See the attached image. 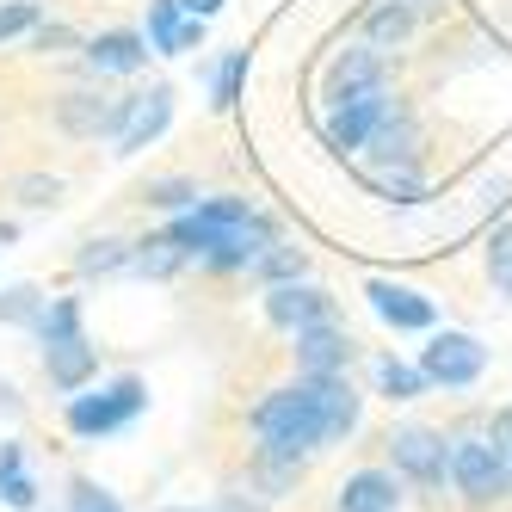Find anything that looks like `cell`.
I'll return each instance as SVG.
<instances>
[{
  "label": "cell",
  "instance_id": "6da1fadb",
  "mask_svg": "<svg viewBox=\"0 0 512 512\" xmlns=\"http://www.w3.org/2000/svg\"><path fill=\"white\" fill-rule=\"evenodd\" d=\"M167 229L192 260H204L216 272H253V260L278 241V223L266 210H253L247 198H198L192 210H179Z\"/></svg>",
  "mask_w": 512,
  "mask_h": 512
},
{
  "label": "cell",
  "instance_id": "7a4b0ae2",
  "mask_svg": "<svg viewBox=\"0 0 512 512\" xmlns=\"http://www.w3.org/2000/svg\"><path fill=\"white\" fill-rule=\"evenodd\" d=\"M247 426H253V438H260V451H272V457L309 463L315 451H327V420H321V401H315L309 383L266 389L260 401H253Z\"/></svg>",
  "mask_w": 512,
  "mask_h": 512
},
{
  "label": "cell",
  "instance_id": "3957f363",
  "mask_svg": "<svg viewBox=\"0 0 512 512\" xmlns=\"http://www.w3.org/2000/svg\"><path fill=\"white\" fill-rule=\"evenodd\" d=\"M142 408H149V383L124 371V377H112V383H99V389L68 395L62 420H68V432H75V438H112V432L136 426Z\"/></svg>",
  "mask_w": 512,
  "mask_h": 512
},
{
  "label": "cell",
  "instance_id": "277c9868",
  "mask_svg": "<svg viewBox=\"0 0 512 512\" xmlns=\"http://www.w3.org/2000/svg\"><path fill=\"white\" fill-rule=\"evenodd\" d=\"M451 488L469 500V506H488L512 488V457L494 445L488 432H463L451 438Z\"/></svg>",
  "mask_w": 512,
  "mask_h": 512
},
{
  "label": "cell",
  "instance_id": "5b68a950",
  "mask_svg": "<svg viewBox=\"0 0 512 512\" xmlns=\"http://www.w3.org/2000/svg\"><path fill=\"white\" fill-rule=\"evenodd\" d=\"M389 469H395V482L438 494L451 482V438L432 432V426H395L389 432Z\"/></svg>",
  "mask_w": 512,
  "mask_h": 512
},
{
  "label": "cell",
  "instance_id": "8992f818",
  "mask_svg": "<svg viewBox=\"0 0 512 512\" xmlns=\"http://www.w3.org/2000/svg\"><path fill=\"white\" fill-rule=\"evenodd\" d=\"M389 105H395V99H389V81H383V87H364V93H346V99H327V112H321L327 149H340V155L364 149V142H371V130L383 124Z\"/></svg>",
  "mask_w": 512,
  "mask_h": 512
},
{
  "label": "cell",
  "instance_id": "52a82bcc",
  "mask_svg": "<svg viewBox=\"0 0 512 512\" xmlns=\"http://www.w3.org/2000/svg\"><path fill=\"white\" fill-rule=\"evenodd\" d=\"M420 371L438 389H475L482 371H488V346L475 334H451V327H445V334H432V346L420 352Z\"/></svg>",
  "mask_w": 512,
  "mask_h": 512
},
{
  "label": "cell",
  "instance_id": "ba28073f",
  "mask_svg": "<svg viewBox=\"0 0 512 512\" xmlns=\"http://www.w3.org/2000/svg\"><path fill=\"white\" fill-rule=\"evenodd\" d=\"M297 346V371L303 377H346L352 371V358H358V340L346 334L340 321H315V327H303V334H290Z\"/></svg>",
  "mask_w": 512,
  "mask_h": 512
},
{
  "label": "cell",
  "instance_id": "9c48e42d",
  "mask_svg": "<svg viewBox=\"0 0 512 512\" xmlns=\"http://www.w3.org/2000/svg\"><path fill=\"white\" fill-rule=\"evenodd\" d=\"M266 321L284 327V334H303L315 321H334V297L321 284H266Z\"/></svg>",
  "mask_w": 512,
  "mask_h": 512
},
{
  "label": "cell",
  "instance_id": "30bf717a",
  "mask_svg": "<svg viewBox=\"0 0 512 512\" xmlns=\"http://www.w3.org/2000/svg\"><path fill=\"white\" fill-rule=\"evenodd\" d=\"M364 297H371L377 321H383V327H395V334H426V327L438 321V303H432V297H420L414 284L371 278V284H364Z\"/></svg>",
  "mask_w": 512,
  "mask_h": 512
},
{
  "label": "cell",
  "instance_id": "8fae6325",
  "mask_svg": "<svg viewBox=\"0 0 512 512\" xmlns=\"http://www.w3.org/2000/svg\"><path fill=\"white\" fill-rule=\"evenodd\" d=\"M173 124V87H149V93H136V112H130V124L118 130V161H130V155H142L149 142L161 136Z\"/></svg>",
  "mask_w": 512,
  "mask_h": 512
},
{
  "label": "cell",
  "instance_id": "7c38bea8",
  "mask_svg": "<svg viewBox=\"0 0 512 512\" xmlns=\"http://www.w3.org/2000/svg\"><path fill=\"white\" fill-rule=\"evenodd\" d=\"M44 371H50V383H56L62 395H81V389L99 377V346H93L87 334L50 340V346H44Z\"/></svg>",
  "mask_w": 512,
  "mask_h": 512
},
{
  "label": "cell",
  "instance_id": "4fadbf2b",
  "mask_svg": "<svg viewBox=\"0 0 512 512\" xmlns=\"http://www.w3.org/2000/svg\"><path fill=\"white\" fill-rule=\"evenodd\" d=\"M364 149H371L377 167H414V161H420V124H414L408 105H389L383 124L371 130V142H364Z\"/></svg>",
  "mask_w": 512,
  "mask_h": 512
},
{
  "label": "cell",
  "instance_id": "5bb4252c",
  "mask_svg": "<svg viewBox=\"0 0 512 512\" xmlns=\"http://www.w3.org/2000/svg\"><path fill=\"white\" fill-rule=\"evenodd\" d=\"M334 512H401L395 469H352L334 494Z\"/></svg>",
  "mask_w": 512,
  "mask_h": 512
},
{
  "label": "cell",
  "instance_id": "9a60e30c",
  "mask_svg": "<svg viewBox=\"0 0 512 512\" xmlns=\"http://www.w3.org/2000/svg\"><path fill=\"white\" fill-rule=\"evenodd\" d=\"M321 401V420H327V445L358 432V414H364V395L352 389V377H303Z\"/></svg>",
  "mask_w": 512,
  "mask_h": 512
},
{
  "label": "cell",
  "instance_id": "2e32d148",
  "mask_svg": "<svg viewBox=\"0 0 512 512\" xmlns=\"http://www.w3.org/2000/svg\"><path fill=\"white\" fill-rule=\"evenodd\" d=\"M149 38H136V31H99L87 44V68L93 75H136L142 62H149Z\"/></svg>",
  "mask_w": 512,
  "mask_h": 512
},
{
  "label": "cell",
  "instance_id": "e0dca14e",
  "mask_svg": "<svg viewBox=\"0 0 512 512\" xmlns=\"http://www.w3.org/2000/svg\"><path fill=\"white\" fill-rule=\"evenodd\" d=\"M364 87H383V56L371 44H352L327 62V99H346V93H364Z\"/></svg>",
  "mask_w": 512,
  "mask_h": 512
},
{
  "label": "cell",
  "instance_id": "ac0fdd59",
  "mask_svg": "<svg viewBox=\"0 0 512 512\" xmlns=\"http://www.w3.org/2000/svg\"><path fill=\"white\" fill-rule=\"evenodd\" d=\"M192 253L173 241V229H161V235H149V241H136V253H130V272H142V278H173L179 266H186Z\"/></svg>",
  "mask_w": 512,
  "mask_h": 512
},
{
  "label": "cell",
  "instance_id": "d6986e66",
  "mask_svg": "<svg viewBox=\"0 0 512 512\" xmlns=\"http://www.w3.org/2000/svg\"><path fill=\"white\" fill-rule=\"evenodd\" d=\"M149 44L155 56H186V7L179 0H149Z\"/></svg>",
  "mask_w": 512,
  "mask_h": 512
},
{
  "label": "cell",
  "instance_id": "ffe728a7",
  "mask_svg": "<svg viewBox=\"0 0 512 512\" xmlns=\"http://www.w3.org/2000/svg\"><path fill=\"white\" fill-rule=\"evenodd\" d=\"M432 383H426V371L420 364H401V358H377V395H389V401H420Z\"/></svg>",
  "mask_w": 512,
  "mask_h": 512
},
{
  "label": "cell",
  "instance_id": "44dd1931",
  "mask_svg": "<svg viewBox=\"0 0 512 512\" xmlns=\"http://www.w3.org/2000/svg\"><path fill=\"white\" fill-rule=\"evenodd\" d=\"M364 31H371V50H395V44H408V31H414V7H408V0H383Z\"/></svg>",
  "mask_w": 512,
  "mask_h": 512
},
{
  "label": "cell",
  "instance_id": "7402d4cb",
  "mask_svg": "<svg viewBox=\"0 0 512 512\" xmlns=\"http://www.w3.org/2000/svg\"><path fill=\"white\" fill-rule=\"evenodd\" d=\"M130 253H136V241H87V247H81V260H75V272H81V278L130 272Z\"/></svg>",
  "mask_w": 512,
  "mask_h": 512
},
{
  "label": "cell",
  "instance_id": "603a6c76",
  "mask_svg": "<svg viewBox=\"0 0 512 512\" xmlns=\"http://www.w3.org/2000/svg\"><path fill=\"white\" fill-rule=\"evenodd\" d=\"M253 278H266V284H297V278H309V253L303 247H266L260 260H253Z\"/></svg>",
  "mask_w": 512,
  "mask_h": 512
},
{
  "label": "cell",
  "instance_id": "cb8c5ba5",
  "mask_svg": "<svg viewBox=\"0 0 512 512\" xmlns=\"http://www.w3.org/2000/svg\"><path fill=\"white\" fill-rule=\"evenodd\" d=\"M44 290L38 284H13V290H0V321L7 327H38L44 321Z\"/></svg>",
  "mask_w": 512,
  "mask_h": 512
},
{
  "label": "cell",
  "instance_id": "d4e9b609",
  "mask_svg": "<svg viewBox=\"0 0 512 512\" xmlns=\"http://www.w3.org/2000/svg\"><path fill=\"white\" fill-rule=\"evenodd\" d=\"M241 81H247V50H229L223 62L210 68V105H216V112H229V105L241 99Z\"/></svg>",
  "mask_w": 512,
  "mask_h": 512
},
{
  "label": "cell",
  "instance_id": "484cf974",
  "mask_svg": "<svg viewBox=\"0 0 512 512\" xmlns=\"http://www.w3.org/2000/svg\"><path fill=\"white\" fill-rule=\"evenodd\" d=\"M253 475H260L266 500H278V494H290V488L303 482V463H297V457H272V451H260V457H253Z\"/></svg>",
  "mask_w": 512,
  "mask_h": 512
},
{
  "label": "cell",
  "instance_id": "4316f807",
  "mask_svg": "<svg viewBox=\"0 0 512 512\" xmlns=\"http://www.w3.org/2000/svg\"><path fill=\"white\" fill-rule=\"evenodd\" d=\"M75 334H81V297H56V303H44L38 340L50 346V340H75Z\"/></svg>",
  "mask_w": 512,
  "mask_h": 512
},
{
  "label": "cell",
  "instance_id": "83f0119b",
  "mask_svg": "<svg viewBox=\"0 0 512 512\" xmlns=\"http://www.w3.org/2000/svg\"><path fill=\"white\" fill-rule=\"evenodd\" d=\"M142 204H155V210H192L198 204V179H155L149 192H142Z\"/></svg>",
  "mask_w": 512,
  "mask_h": 512
},
{
  "label": "cell",
  "instance_id": "f1b7e54d",
  "mask_svg": "<svg viewBox=\"0 0 512 512\" xmlns=\"http://www.w3.org/2000/svg\"><path fill=\"white\" fill-rule=\"evenodd\" d=\"M488 278H494L500 297H512V223H500L488 241Z\"/></svg>",
  "mask_w": 512,
  "mask_h": 512
},
{
  "label": "cell",
  "instance_id": "f546056e",
  "mask_svg": "<svg viewBox=\"0 0 512 512\" xmlns=\"http://www.w3.org/2000/svg\"><path fill=\"white\" fill-rule=\"evenodd\" d=\"M371 186H377L383 198H401V204H408V198H420V173H414V167H371Z\"/></svg>",
  "mask_w": 512,
  "mask_h": 512
},
{
  "label": "cell",
  "instance_id": "4dcf8cb0",
  "mask_svg": "<svg viewBox=\"0 0 512 512\" xmlns=\"http://www.w3.org/2000/svg\"><path fill=\"white\" fill-rule=\"evenodd\" d=\"M38 0H7V7H0V44L7 38H19V31H38Z\"/></svg>",
  "mask_w": 512,
  "mask_h": 512
},
{
  "label": "cell",
  "instance_id": "1f68e13d",
  "mask_svg": "<svg viewBox=\"0 0 512 512\" xmlns=\"http://www.w3.org/2000/svg\"><path fill=\"white\" fill-rule=\"evenodd\" d=\"M105 506H118V500L105 494L99 482H87V475H75V482H68V512H105Z\"/></svg>",
  "mask_w": 512,
  "mask_h": 512
},
{
  "label": "cell",
  "instance_id": "d6a6232c",
  "mask_svg": "<svg viewBox=\"0 0 512 512\" xmlns=\"http://www.w3.org/2000/svg\"><path fill=\"white\" fill-rule=\"evenodd\" d=\"M56 198H62V179H44V173L19 179V204H31V210H50Z\"/></svg>",
  "mask_w": 512,
  "mask_h": 512
},
{
  "label": "cell",
  "instance_id": "836d02e7",
  "mask_svg": "<svg viewBox=\"0 0 512 512\" xmlns=\"http://www.w3.org/2000/svg\"><path fill=\"white\" fill-rule=\"evenodd\" d=\"M0 506H13V512H31V506H38V482H31L25 469H19V475H7V482H0Z\"/></svg>",
  "mask_w": 512,
  "mask_h": 512
},
{
  "label": "cell",
  "instance_id": "e575fe53",
  "mask_svg": "<svg viewBox=\"0 0 512 512\" xmlns=\"http://www.w3.org/2000/svg\"><path fill=\"white\" fill-rule=\"evenodd\" d=\"M31 50H44V56H56V50H75V31H68V25H38V38H31Z\"/></svg>",
  "mask_w": 512,
  "mask_h": 512
},
{
  "label": "cell",
  "instance_id": "d590c367",
  "mask_svg": "<svg viewBox=\"0 0 512 512\" xmlns=\"http://www.w3.org/2000/svg\"><path fill=\"white\" fill-rule=\"evenodd\" d=\"M19 469H25V445H19V438H7V445H0V482L19 475Z\"/></svg>",
  "mask_w": 512,
  "mask_h": 512
},
{
  "label": "cell",
  "instance_id": "8d00e7d4",
  "mask_svg": "<svg viewBox=\"0 0 512 512\" xmlns=\"http://www.w3.org/2000/svg\"><path fill=\"white\" fill-rule=\"evenodd\" d=\"M488 438H494V445L512 457V408H506V414H494V432H488Z\"/></svg>",
  "mask_w": 512,
  "mask_h": 512
},
{
  "label": "cell",
  "instance_id": "74e56055",
  "mask_svg": "<svg viewBox=\"0 0 512 512\" xmlns=\"http://www.w3.org/2000/svg\"><path fill=\"white\" fill-rule=\"evenodd\" d=\"M179 7H186V19H216V13H223V0H179Z\"/></svg>",
  "mask_w": 512,
  "mask_h": 512
},
{
  "label": "cell",
  "instance_id": "f35d334b",
  "mask_svg": "<svg viewBox=\"0 0 512 512\" xmlns=\"http://www.w3.org/2000/svg\"><path fill=\"white\" fill-rule=\"evenodd\" d=\"M13 235H19V229H13V223H0V247H7V241H13Z\"/></svg>",
  "mask_w": 512,
  "mask_h": 512
},
{
  "label": "cell",
  "instance_id": "ab89813d",
  "mask_svg": "<svg viewBox=\"0 0 512 512\" xmlns=\"http://www.w3.org/2000/svg\"><path fill=\"white\" fill-rule=\"evenodd\" d=\"M161 512H198V506H161Z\"/></svg>",
  "mask_w": 512,
  "mask_h": 512
},
{
  "label": "cell",
  "instance_id": "60d3db41",
  "mask_svg": "<svg viewBox=\"0 0 512 512\" xmlns=\"http://www.w3.org/2000/svg\"><path fill=\"white\" fill-rule=\"evenodd\" d=\"M105 512H124V506H105Z\"/></svg>",
  "mask_w": 512,
  "mask_h": 512
}]
</instances>
